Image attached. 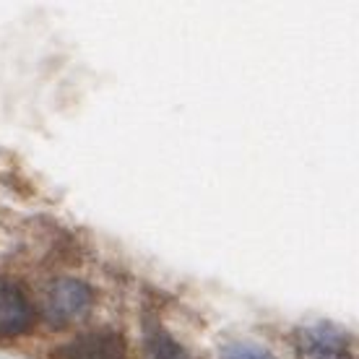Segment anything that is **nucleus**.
Masks as SVG:
<instances>
[{
	"label": "nucleus",
	"mask_w": 359,
	"mask_h": 359,
	"mask_svg": "<svg viewBox=\"0 0 359 359\" xmlns=\"http://www.w3.org/2000/svg\"><path fill=\"white\" fill-rule=\"evenodd\" d=\"M45 318L55 328H65L83 320L91 310V292L83 281L76 278H57L50 284L45 294Z\"/></svg>",
	"instance_id": "f257e3e1"
},
{
	"label": "nucleus",
	"mask_w": 359,
	"mask_h": 359,
	"mask_svg": "<svg viewBox=\"0 0 359 359\" xmlns=\"http://www.w3.org/2000/svg\"><path fill=\"white\" fill-rule=\"evenodd\" d=\"M297 346L302 359H354L349 336L328 323L310 325L305 331H299Z\"/></svg>",
	"instance_id": "f03ea898"
},
{
	"label": "nucleus",
	"mask_w": 359,
	"mask_h": 359,
	"mask_svg": "<svg viewBox=\"0 0 359 359\" xmlns=\"http://www.w3.org/2000/svg\"><path fill=\"white\" fill-rule=\"evenodd\" d=\"M34 323V307L24 289L0 278V336H21Z\"/></svg>",
	"instance_id": "7ed1b4c3"
},
{
	"label": "nucleus",
	"mask_w": 359,
	"mask_h": 359,
	"mask_svg": "<svg viewBox=\"0 0 359 359\" xmlns=\"http://www.w3.org/2000/svg\"><path fill=\"white\" fill-rule=\"evenodd\" d=\"M55 359H126V344L115 333H89L55 349Z\"/></svg>",
	"instance_id": "20e7f679"
},
{
	"label": "nucleus",
	"mask_w": 359,
	"mask_h": 359,
	"mask_svg": "<svg viewBox=\"0 0 359 359\" xmlns=\"http://www.w3.org/2000/svg\"><path fill=\"white\" fill-rule=\"evenodd\" d=\"M144 359H190V354L172 339L170 333H164L156 328V331H151L149 339H146Z\"/></svg>",
	"instance_id": "39448f33"
},
{
	"label": "nucleus",
	"mask_w": 359,
	"mask_h": 359,
	"mask_svg": "<svg viewBox=\"0 0 359 359\" xmlns=\"http://www.w3.org/2000/svg\"><path fill=\"white\" fill-rule=\"evenodd\" d=\"M224 359H276L271 351L255 346V344H232L224 351Z\"/></svg>",
	"instance_id": "423d86ee"
}]
</instances>
